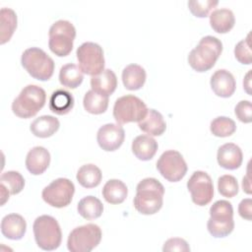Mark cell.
I'll list each match as a JSON object with an SVG mask.
<instances>
[{
    "label": "cell",
    "instance_id": "83f0119b",
    "mask_svg": "<svg viewBox=\"0 0 252 252\" xmlns=\"http://www.w3.org/2000/svg\"><path fill=\"white\" fill-rule=\"evenodd\" d=\"M84 80V75L79 66L73 63L63 65L59 71V82L69 89L78 88Z\"/></svg>",
    "mask_w": 252,
    "mask_h": 252
},
{
    "label": "cell",
    "instance_id": "7a4b0ae2",
    "mask_svg": "<svg viewBox=\"0 0 252 252\" xmlns=\"http://www.w3.org/2000/svg\"><path fill=\"white\" fill-rule=\"evenodd\" d=\"M222 51L221 41L212 35L202 37L188 55V63L197 72H206L214 67Z\"/></svg>",
    "mask_w": 252,
    "mask_h": 252
},
{
    "label": "cell",
    "instance_id": "6da1fadb",
    "mask_svg": "<svg viewBox=\"0 0 252 252\" xmlns=\"http://www.w3.org/2000/svg\"><path fill=\"white\" fill-rule=\"evenodd\" d=\"M136 192L133 204L142 215H154L161 209L164 187L158 179L153 177L143 179L138 183Z\"/></svg>",
    "mask_w": 252,
    "mask_h": 252
},
{
    "label": "cell",
    "instance_id": "2e32d148",
    "mask_svg": "<svg viewBox=\"0 0 252 252\" xmlns=\"http://www.w3.org/2000/svg\"><path fill=\"white\" fill-rule=\"evenodd\" d=\"M217 159L221 167L234 170L241 165L243 160V154L237 145L233 143H226L219 148Z\"/></svg>",
    "mask_w": 252,
    "mask_h": 252
},
{
    "label": "cell",
    "instance_id": "8992f818",
    "mask_svg": "<svg viewBox=\"0 0 252 252\" xmlns=\"http://www.w3.org/2000/svg\"><path fill=\"white\" fill-rule=\"evenodd\" d=\"M34 239L39 248L46 251L57 249L62 240V232L58 221L51 216L42 215L32 224Z\"/></svg>",
    "mask_w": 252,
    "mask_h": 252
},
{
    "label": "cell",
    "instance_id": "9c48e42d",
    "mask_svg": "<svg viewBox=\"0 0 252 252\" xmlns=\"http://www.w3.org/2000/svg\"><path fill=\"white\" fill-rule=\"evenodd\" d=\"M146 103L133 94L118 97L113 106V117L118 124L139 122L147 114Z\"/></svg>",
    "mask_w": 252,
    "mask_h": 252
},
{
    "label": "cell",
    "instance_id": "d590c367",
    "mask_svg": "<svg viewBox=\"0 0 252 252\" xmlns=\"http://www.w3.org/2000/svg\"><path fill=\"white\" fill-rule=\"evenodd\" d=\"M234 56L241 63L250 65L252 62V54L250 48V34L245 39L240 40L234 47Z\"/></svg>",
    "mask_w": 252,
    "mask_h": 252
},
{
    "label": "cell",
    "instance_id": "7402d4cb",
    "mask_svg": "<svg viewBox=\"0 0 252 252\" xmlns=\"http://www.w3.org/2000/svg\"><path fill=\"white\" fill-rule=\"evenodd\" d=\"M158 151V142L150 135H139L132 142V152L141 160H150Z\"/></svg>",
    "mask_w": 252,
    "mask_h": 252
},
{
    "label": "cell",
    "instance_id": "f1b7e54d",
    "mask_svg": "<svg viewBox=\"0 0 252 252\" xmlns=\"http://www.w3.org/2000/svg\"><path fill=\"white\" fill-rule=\"evenodd\" d=\"M78 213L86 220H94L101 216L103 205L99 199L94 196H87L81 199L77 206Z\"/></svg>",
    "mask_w": 252,
    "mask_h": 252
},
{
    "label": "cell",
    "instance_id": "603a6c76",
    "mask_svg": "<svg viewBox=\"0 0 252 252\" xmlns=\"http://www.w3.org/2000/svg\"><path fill=\"white\" fill-rule=\"evenodd\" d=\"M146 71L138 64H129L122 71V82L129 91L141 89L146 82Z\"/></svg>",
    "mask_w": 252,
    "mask_h": 252
},
{
    "label": "cell",
    "instance_id": "ac0fdd59",
    "mask_svg": "<svg viewBox=\"0 0 252 252\" xmlns=\"http://www.w3.org/2000/svg\"><path fill=\"white\" fill-rule=\"evenodd\" d=\"M26 220L19 214L6 215L1 220V232L8 239H22L26 233Z\"/></svg>",
    "mask_w": 252,
    "mask_h": 252
},
{
    "label": "cell",
    "instance_id": "484cf974",
    "mask_svg": "<svg viewBox=\"0 0 252 252\" xmlns=\"http://www.w3.org/2000/svg\"><path fill=\"white\" fill-rule=\"evenodd\" d=\"M59 126V120L54 116L42 115L32 122L30 129L35 137L48 138L57 132Z\"/></svg>",
    "mask_w": 252,
    "mask_h": 252
},
{
    "label": "cell",
    "instance_id": "e575fe53",
    "mask_svg": "<svg viewBox=\"0 0 252 252\" xmlns=\"http://www.w3.org/2000/svg\"><path fill=\"white\" fill-rule=\"evenodd\" d=\"M218 4L219 1L217 0H192L188 1V8L195 17L205 18Z\"/></svg>",
    "mask_w": 252,
    "mask_h": 252
},
{
    "label": "cell",
    "instance_id": "1f68e13d",
    "mask_svg": "<svg viewBox=\"0 0 252 252\" xmlns=\"http://www.w3.org/2000/svg\"><path fill=\"white\" fill-rule=\"evenodd\" d=\"M1 18V44L7 42L12 37L17 28V15L10 8H2L0 11Z\"/></svg>",
    "mask_w": 252,
    "mask_h": 252
},
{
    "label": "cell",
    "instance_id": "ffe728a7",
    "mask_svg": "<svg viewBox=\"0 0 252 252\" xmlns=\"http://www.w3.org/2000/svg\"><path fill=\"white\" fill-rule=\"evenodd\" d=\"M92 90L104 96H109L117 87V78L111 69H104L91 78Z\"/></svg>",
    "mask_w": 252,
    "mask_h": 252
},
{
    "label": "cell",
    "instance_id": "cb8c5ba5",
    "mask_svg": "<svg viewBox=\"0 0 252 252\" xmlns=\"http://www.w3.org/2000/svg\"><path fill=\"white\" fill-rule=\"evenodd\" d=\"M235 18L229 9H216L210 15V25L219 33L228 32L234 26Z\"/></svg>",
    "mask_w": 252,
    "mask_h": 252
},
{
    "label": "cell",
    "instance_id": "7c38bea8",
    "mask_svg": "<svg viewBox=\"0 0 252 252\" xmlns=\"http://www.w3.org/2000/svg\"><path fill=\"white\" fill-rule=\"evenodd\" d=\"M157 169L169 182L180 181L187 172V164L178 151L168 150L157 161Z\"/></svg>",
    "mask_w": 252,
    "mask_h": 252
},
{
    "label": "cell",
    "instance_id": "f35d334b",
    "mask_svg": "<svg viewBox=\"0 0 252 252\" xmlns=\"http://www.w3.org/2000/svg\"><path fill=\"white\" fill-rule=\"evenodd\" d=\"M239 216L247 220L252 219V200L250 198L243 199L238 205Z\"/></svg>",
    "mask_w": 252,
    "mask_h": 252
},
{
    "label": "cell",
    "instance_id": "44dd1931",
    "mask_svg": "<svg viewBox=\"0 0 252 252\" xmlns=\"http://www.w3.org/2000/svg\"><path fill=\"white\" fill-rule=\"evenodd\" d=\"M138 126L150 136H160L166 129L163 116L156 109H148L146 116L138 122Z\"/></svg>",
    "mask_w": 252,
    "mask_h": 252
},
{
    "label": "cell",
    "instance_id": "8fae6325",
    "mask_svg": "<svg viewBox=\"0 0 252 252\" xmlns=\"http://www.w3.org/2000/svg\"><path fill=\"white\" fill-rule=\"evenodd\" d=\"M74 193V183L68 178L60 177L43 188L41 197L51 207L64 208L71 203Z\"/></svg>",
    "mask_w": 252,
    "mask_h": 252
},
{
    "label": "cell",
    "instance_id": "f546056e",
    "mask_svg": "<svg viewBox=\"0 0 252 252\" xmlns=\"http://www.w3.org/2000/svg\"><path fill=\"white\" fill-rule=\"evenodd\" d=\"M78 182L85 188H94L96 187L102 178V173L100 169L93 164L88 163L82 165L77 172Z\"/></svg>",
    "mask_w": 252,
    "mask_h": 252
},
{
    "label": "cell",
    "instance_id": "4dcf8cb0",
    "mask_svg": "<svg viewBox=\"0 0 252 252\" xmlns=\"http://www.w3.org/2000/svg\"><path fill=\"white\" fill-rule=\"evenodd\" d=\"M84 108L92 114H101L108 107V96H104L94 91H88L83 99Z\"/></svg>",
    "mask_w": 252,
    "mask_h": 252
},
{
    "label": "cell",
    "instance_id": "4fadbf2b",
    "mask_svg": "<svg viewBox=\"0 0 252 252\" xmlns=\"http://www.w3.org/2000/svg\"><path fill=\"white\" fill-rule=\"evenodd\" d=\"M191 199L198 206L208 205L214 196V185L211 176L202 170L193 172L187 182Z\"/></svg>",
    "mask_w": 252,
    "mask_h": 252
},
{
    "label": "cell",
    "instance_id": "277c9868",
    "mask_svg": "<svg viewBox=\"0 0 252 252\" xmlns=\"http://www.w3.org/2000/svg\"><path fill=\"white\" fill-rule=\"evenodd\" d=\"M22 66L34 79L38 81L49 80L54 72L53 59L38 47L26 49L21 57Z\"/></svg>",
    "mask_w": 252,
    "mask_h": 252
},
{
    "label": "cell",
    "instance_id": "52a82bcc",
    "mask_svg": "<svg viewBox=\"0 0 252 252\" xmlns=\"http://www.w3.org/2000/svg\"><path fill=\"white\" fill-rule=\"evenodd\" d=\"M49 49L57 56H67L73 49V41L76 37L74 25L66 20H58L49 29Z\"/></svg>",
    "mask_w": 252,
    "mask_h": 252
},
{
    "label": "cell",
    "instance_id": "30bf717a",
    "mask_svg": "<svg viewBox=\"0 0 252 252\" xmlns=\"http://www.w3.org/2000/svg\"><path fill=\"white\" fill-rule=\"evenodd\" d=\"M76 55L83 73L94 76L104 70L103 50L99 44L92 41L84 42L77 48Z\"/></svg>",
    "mask_w": 252,
    "mask_h": 252
},
{
    "label": "cell",
    "instance_id": "4316f807",
    "mask_svg": "<svg viewBox=\"0 0 252 252\" xmlns=\"http://www.w3.org/2000/svg\"><path fill=\"white\" fill-rule=\"evenodd\" d=\"M128 194V189L125 183L119 179L108 180L102 188V196L109 204H121L124 202Z\"/></svg>",
    "mask_w": 252,
    "mask_h": 252
},
{
    "label": "cell",
    "instance_id": "836d02e7",
    "mask_svg": "<svg viewBox=\"0 0 252 252\" xmlns=\"http://www.w3.org/2000/svg\"><path fill=\"white\" fill-rule=\"evenodd\" d=\"M218 189L220 195L226 198H232L238 193V183L234 176L224 174L218 179Z\"/></svg>",
    "mask_w": 252,
    "mask_h": 252
},
{
    "label": "cell",
    "instance_id": "74e56055",
    "mask_svg": "<svg viewBox=\"0 0 252 252\" xmlns=\"http://www.w3.org/2000/svg\"><path fill=\"white\" fill-rule=\"evenodd\" d=\"M163 252H172V251H178V252H189L190 247L186 240L178 237L169 238L166 240L162 247Z\"/></svg>",
    "mask_w": 252,
    "mask_h": 252
},
{
    "label": "cell",
    "instance_id": "ab89813d",
    "mask_svg": "<svg viewBox=\"0 0 252 252\" xmlns=\"http://www.w3.org/2000/svg\"><path fill=\"white\" fill-rule=\"evenodd\" d=\"M242 187H243V191H245L247 194H250V193H251V190H250V181H249V179H248V176L243 177V180H242Z\"/></svg>",
    "mask_w": 252,
    "mask_h": 252
},
{
    "label": "cell",
    "instance_id": "d4e9b609",
    "mask_svg": "<svg viewBox=\"0 0 252 252\" xmlns=\"http://www.w3.org/2000/svg\"><path fill=\"white\" fill-rule=\"evenodd\" d=\"M74 97L68 91L59 89L53 92L49 98V109L58 115L69 113L74 107Z\"/></svg>",
    "mask_w": 252,
    "mask_h": 252
},
{
    "label": "cell",
    "instance_id": "5b68a950",
    "mask_svg": "<svg viewBox=\"0 0 252 252\" xmlns=\"http://www.w3.org/2000/svg\"><path fill=\"white\" fill-rule=\"evenodd\" d=\"M207 228L216 238L225 237L232 232L234 220L231 203L226 200H219L211 206Z\"/></svg>",
    "mask_w": 252,
    "mask_h": 252
},
{
    "label": "cell",
    "instance_id": "3957f363",
    "mask_svg": "<svg viewBox=\"0 0 252 252\" xmlns=\"http://www.w3.org/2000/svg\"><path fill=\"white\" fill-rule=\"evenodd\" d=\"M45 91L36 85L26 86L12 102V110L20 118L34 116L45 104Z\"/></svg>",
    "mask_w": 252,
    "mask_h": 252
},
{
    "label": "cell",
    "instance_id": "8d00e7d4",
    "mask_svg": "<svg viewBox=\"0 0 252 252\" xmlns=\"http://www.w3.org/2000/svg\"><path fill=\"white\" fill-rule=\"evenodd\" d=\"M234 113L239 121L243 123H250L252 121V106L249 100H240L235 108Z\"/></svg>",
    "mask_w": 252,
    "mask_h": 252
},
{
    "label": "cell",
    "instance_id": "ba28073f",
    "mask_svg": "<svg viewBox=\"0 0 252 252\" xmlns=\"http://www.w3.org/2000/svg\"><path fill=\"white\" fill-rule=\"evenodd\" d=\"M101 229L97 224L87 223L75 227L68 236L67 247L71 252H90L101 240Z\"/></svg>",
    "mask_w": 252,
    "mask_h": 252
},
{
    "label": "cell",
    "instance_id": "9a60e30c",
    "mask_svg": "<svg viewBox=\"0 0 252 252\" xmlns=\"http://www.w3.org/2000/svg\"><path fill=\"white\" fill-rule=\"evenodd\" d=\"M211 88L215 94L220 97H229L236 89V83L233 75L225 70H217L211 77Z\"/></svg>",
    "mask_w": 252,
    "mask_h": 252
},
{
    "label": "cell",
    "instance_id": "d6a6232c",
    "mask_svg": "<svg viewBox=\"0 0 252 252\" xmlns=\"http://www.w3.org/2000/svg\"><path fill=\"white\" fill-rule=\"evenodd\" d=\"M210 130L216 137H228L231 136L236 130L235 122L226 116H219L212 120Z\"/></svg>",
    "mask_w": 252,
    "mask_h": 252
},
{
    "label": "cell",
    "instance_id": "d6986e66",
    "mask_svg": "<svg viewBox=\"0 0 252 252\" xmlns=\"http://www.w3.org/2000/svg\"><path fill=\"white\" fill-rule=\"evenodd\" d=\"M25 186V179L22 174L18 171L9 170L3 172L0 177V188H1V204L4 205L6 200L9 199V195H16L20 193Z\"/></svg>",
    "mask_w": 252,
    "mask_h": 252
},
{
    "label": "cell",
    "instance_id": "5bb4252c",
    "mask_svg": "<svg viewBox=\"0 0 252 252\" xmlns=\"http://www.w3.org/2000/svg\"><path fill=\"white\" fill-rule=\"evenodd\" d=\"M125 139V131L120 124L107 123L102 125L96 134L98 146L105 152H113L121 147Z\"/></svg>",
    "mask_w": 252,
    "mask_h": 252
},
{
    "label": "cell",
    "instance_id": "e0dca14e",
    "mask_svg": "<svg viewBox=\"0 0 252 252\" xmlns=\"http://www.w3.org/2000/svg\"><path fill=\"white\" fill-rule=\"evenodd\" d=\"M50 163L49 152L40 146L33 147L26 157V167L33 175L42 174Z\"/></svg>",
    "mask_w": 252,
    "mask_h": 252
},
{
    "label": "cell",
    "instance_id": "60d3db41",
    "mask_svg": "<svg viewBox=\"0 0 252 252\" xmlns=\"http://www.w3.org/2000/svg\"><path fill=\"white\" fill-rule=\"evenodd\" d=\"M249 76H250V72H248V74L246 75V78H245L244 81H243V86L246 88V92H247L248 94H250V91H249V88H250V84H249L250 79H249Z\"/></svg>",
    "mask_w": 252,
    "mask_h": 252
}]
</instances>
